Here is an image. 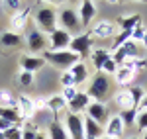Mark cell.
I'll list each match as a JSON object with an SVG mask.
<instances>
[{"label": "cell", "instance_id": "obj_1", "mask_svg": "<svg viewBox=\"0 0 147 139\" xmlns=\"http://www.w3.org/2000/svg\"><path fill=\"white\" fill-rule=\"evenodd\" d=\"M41 57L45 59V63L53 65L57 69H63V71H69L71 67H75L80 61V57L77 53H73L71 49H65V51H49L47 49Z\"/></svg>", "mask_w": 147, "mask_h": 139}, {"label": "cell", "instance_id": "obj_2", "mask_svg": "<svg viewBox=\"0 0 147 139\" xmlns=\"http://www.w3.org/2000/svg\"><path fill=\"white\" fill-rule=\"evenodd\" d=\"M86 94L90 96L92 102H100V104H104L106 98H108V94H110V79H108V75L96 73L94 79L90 81V86H88Z\"/></svg>", "mask_w": 147, "mask_h": 139}, {"label": "cell", "instance_id": "obj_3", "mask_svg": "<svg viewBox=\"0 0 147 139\" xmlns=\"http://www.w3.org/2000/svg\"><path fill=\"white\" fill-rule=\"evenodd\" d=\"M35 24L39 26V30L45 35H51L57 30V24H59L57 10L53 6H39L35 12Z\"/></svg>", "mask_w": 147, "mask_h": 139}, {"label": "cell", "instance_id": "obj_4", "mask_svg": "<svg viewBox=\"0 0 147 139\" xmlns=\"http://www.w3.org/2000/svg\"><path fill=\"white\" fill-rule=\"evenodd\" d=\"M59 24L63 26V30L69 32L73 35H80V18H79V12L73 10V8H61L59 10Z\"/></svg>", "mask_w": 147, "mask_h": 139}, {"label": "cell", "instance_id": "obj_5", "mask_svg": "<svg viewBox=\"0 0 147 139\" xmlns=\"http://www.w3.org/2000/svg\"><path fill=\"white\" fill-rule=\"evenodd\" d=\"M26 41H28V49L37 55V53H45L47 49L45 47L49 45V39H47V35L39 30V28H30L28 30V35H26Z\"/></svg>", "mask_w": 147, "mask_h": 139}, {"label": "cell", "instance_id": "obj_6", "mask_svg": "<svg viewBox=\"0 0 147 139\" xmlns=\"http://www.w3.org/2000/svg\"><path fill=\"white\" fill-rule=\"evenodd\" d=\"M65 129L71 139H84V120L79 114H65Z\"/></svg>", "mask_w": 147, "mask_h": 139}, {"label": "cell", "instance_id": "obj_7", "mask_svg": "<svg viewBox=\"0 0 147 139\" xmlns=\"http://www.w3.org/2000/svg\"><path fill=\"white\" fill-rule=\"evenodd\" d=\"M90 47H92L90 34H80V35H73V41H71L69 49L73 53H77L82 61L84 57H90Z\"/></svg>", "mask_w": 147, "mask_h": 139}, {"label": "cell", "instance_id": "obj_8", "mask_svg": "<svg viewBox=\"0 0 147 139\" xmlns=\"http://www.w3.org/2000/svg\"><path fill=\"white\" fill-rule=\"evenodd\" d=\"M47 39H49V51H65L73 41V35L63 28H57L51 35H47Z\"/></svg>", "mask_w": 147, "mask_h": 139}, {"label": "cell", "instance_id": "obj_9", "mask_svg": "<svg viewBox=\"0 0 147 139\" xmlns=\"http://www.w3.org/2000/svg\"><path fill=\"white\" fill-rule=\"evenodd\" d=\"M86 114H88L90 120H94L100 126L108 124V120H110L108 118V108H106V104H100V102H90V106L86 108Z\"/></svg>", "mask_w": 147, "mask_h": 139}, {"label": "cell", "instance_id": "obj_10", "mask_svg": "<svg viewBox=\"0 0 147 139\" xmlns=\"http://www.w3.org/2000/svg\"><path fill=\"white\" fill-rule=\"evenodd\" d=\"M30 14H32V8H24V10L16 12L10 18V26L14 34H20L24 30H28V22H30Z\"/></svg>", "mask_w": 147, "mask_h": 139}, {"label": "cell", "instance_id": "obj_11", "mask_svg": "<svg viewBox=\"0 0 147 139\" xmlns=\"http://www.w3.org/2000/svg\"><path fill=\"white\" fill-rule=\"evenodd\" d=\"M114 34H116V26H114L112 22H108V20L96 22L90 30V37H100V39H108V37H112Z\"/></svg>", "mask_w": 147, "mask_h": 139}, {"label": "cell", "instance_id": "obj_12", "mask_svg": "<svg viewBox=\"0 0 147 139\" xmlns=\"http://www.w3.org/2000/svg\"><path fill=\"white\" fill-rule=\"evenodd\" d=\"M45 65V59L37 57V55H22L20 57V67H22V71H26V73H32L34 75L35 71H39L41 67Z\"/></svg>", "mask_w": 147, "mask_h": 139}, {"label": "cell", "instance_id": "obj_13", "mask_svg": "<svg viewBox=\"0 0 147 139\" xmlns=\"http://www.w3.org/2000/svg\"><path fill=\"white\" fill-rule=\"evenodd\" d=\"M90 96L86 92H79L71 102H69V106H67V112H71V114H80V112H84L88 106H90Z\"/></svg>", "mask_w": 147, "mask_h": 139}, {"label": "cell", "instance_id": "obj_14", "mask_svg": "<svg viewBox=\"0 0 147 139\" xmlns=\"http://www.w3.org/2000/svg\"><path fill=\"white\" fill-rule=\"evenodd\" d=\"M124 122H122V118L120 116H112L108 120V124H106V128H104V135H108V137H116L120 139L124 135Z\"/></svg>", "mask_w": 147, "mask_h": 139}, {"label": "cell", "instance_id": "obj_15", "mask_svg": "<svg viewBox=\"0 0 147 139\" xmlns=\"http://www.w3.org/2000/svg\"><path fill=\"white\" fill-rule=\"evenodd\" d=\"M94 16H96V6H94V2H90V0L80 2V6H79L80 26H82V28L90 26V22H92V18H94Z\"/></svg>", "mask_w": 147, "mask_h": 139}, {"label": "cell", "instance_id": "obj_16", "mask_svg": "<svg viewBox=\"0 0 147 139\" xmlns=\"http://www.w3.org/2000/svg\"><path fill=\"white\" fill-rule=\"evenodd\" d=\"M18 112L22 116V122L24 120H32V116L35 114V106H34V100L28 98V96H18Z\"/></svg>", "mask_w": 147, "mask_h": 139}, {"label": "cell", "instance_id": "obj_17", "mask_svg": "<svg viewBox=\"0 0 147 139\" xmlns=\"http://www.w3.org/2000/svg\"><path fill=\"white\" fill-rule=\"evenodd\" d=\"M110 57H112V55H110L106 49H100V47H98V49L90 51V57H88V59H90V63H92V67H94V71L102 73V67L106 65V61H108Z\"/></svg>", "mask_w": 147, "mask_h": 139}, {"label": "cell", "instance_id": "obj_18", "mask_svg": "<svg viewBox=\"0 0 147 139\" xmlns=\"http://www.w3.org/2000/svg\"><path fill=\"white\" fill-rule=\"evenodd\" d=\"M104 135V126L96 124L90 118H84V137L86 139H100Z\"/></svg>", "mask_w": 147, "mask_h": 139}, {"label": "cell", "instance_id": "obj_19", "mask_svg": "<svg viewBox=\"0 0 147 139\" xmlns=\"http://www.w3.org/2000/svg\"><path fill=\"white\" fill-rule=\"evenodd\" d=\"M118 26H120V32H134L136 28L141 26V16H139V14L124 16V18L118 20Z\"/></svg>", "mask_w": 147, "mask_h": 139}, {"label": "cell", "instance_id": "obj_20", "mask_svg": "<svg viewBox=\"0 0 147 139\" xmlns=\"http://www.w3.org/2000/svg\"><path fill=\"white\" fill-rule=\"evenodd\" d=\"M69 73L73 75V79H75V84H77V86L82 84V82L88 79V67H86V63H84V61H79L75 67H71V69H69Z\"/></svg>", "mask_w": 147, "mask_h": 139}, {"label": "cell", "instance_id": "obj_21", "mask_svg": "<svg viewBox=\"0 0 147 139\" xmlns=\"http://www.w3.org/2000/svg\"><path fill=\"white\" fill-rule=\"evenodd\" d=\"M136 75H137V73L125 69V67H118L116 75H114V79H116V84H118V86H127V84H131V82H134Z\"/></svg>", "mask_w": 147, "mask_h": 139}, {"label": "cell", "instance_id": "obj_22", "mask_svg": "<svg viewBox=\"0 0 147 139\" xmlns=\"http://www.w3.org/2000/svg\"><path fill=\"white\" fill-rule=\"evenodd\" d=\"M47 135H49V139H71L69 133H67V129L63 128V124H61L59 120H53V122L49 124Z\"/></svg>", "mask_w": 147, "mask_h": 139}, {"label": "cell", "instance_id": "obj_23", "mask_svg": "<svg viewBox=\"0 0 147 139\" xmlns=\"http://www.w3.org/2000/svg\"><path fill=\"white\" fill-rule=\"evenodd\" d=\"M0 45L2 47H18L22 45V35L14 32H4L0 34Z\"/></svg>", "mask_w": 147, "mask_h": 139}, {"label": "cell", "instance_id": "obj_24", "mask_svg": "<svg viewBox=\"0 0 147 139\" xmlns=\"http://www.w3.org/2000/svg\"><path fill=\"white\" fill-rule=\"evenodd\" d=\"M114 104L120 106L122 110H127V108H136L134 106V102H131V96H129V92L127 90H118V92L114 94Z\"/></svg>", "mask_w": 147, "mask_h": 139}, {"label": "cell", "instance_id": "obj_25", "mask_svg": "<svg viewBox=\"0 0 147 139\" xmlns=\"http://www.w3.org/2000/svg\"><path fill=\"white\" fill-rule=\"evenodd\" d=\"M67 100L63 96H51L47 98V110H51L53 114H59V112H67Z\"/></svg>", "mask_w": 147, "mask_h": 139}, {"label": "cell", "instance_id": "obj_26", "mask_svg": "<svg viewBox=\"0 0 147 139\" xmlns=\"http://www.w3.org/2000/svg\"><path fill=\"white\" fill-rule=\"evenodd\" d=\"M0 118L6 120V122H10L12 126H18L22 122V116H20L18 108H0Z\"/></svg>", "mask_w": 147, "mask_h": 139}, {"label": "cell", "instance_id": "obj_27", "mask_svg": "<svg viewBox=\"0 0 147 139\" xmlns=\"http://www.w3.org/2000/svg\"><path fill=\"white\" fill-rule=\"evenodd\" d=\"M0 108H18V98L6 88L0 90Z\"/></svg>", "mask_w": 147, "mask_h": 139}, {"label": "cell", "instance_id": "obj_28", "mask_svg": "<svg viewBox=\"0 0 147 139\" xmlns=\"http://www.w3.org/2000/svg\"><path fill=\"white\" fill-rule=\"evenodd\" d=\"M118 116L122 118L124 126H134L137 120V108H127V110H122Z\"/></svg>", "mask_w": 147, "mask_h": 139}, {"label": "cell", "instance_id": "obj_29", "mask_svg": "<svg viewBox=\"0 0 147 139\" xmlns=\"http://www.w3.org/2000/svg\"><path fill=\"white\" fill-rule=\"evenodd\" d=\"M122 51L125 53V57L127 59H136V57H139V49H137V43L134 41V39H127L124 45L120 47Z\"/></svg>", "mask_w": 147, "mask_h": 139}, {"label": "cell", "instance_id": "obj_30", "mask_svg": "<svg viewBox=\"0 0 147 139\" xmlns=\"http://www.w3.org/2000/svg\"><path fill=\"white\" fill-rule=\"evenodd\" d=\"M127 92H129V96H131V102H134V106H139L141 104V100H143V96H145V90H143V86H131V88H127Z\"/></svg>", "mask_w": 147, "mask_h": 139}, {"label": "cell", "instance_id": "obj_31", "mask_svg": "<svg viewBox=\"0 0 147 139\" xmlns=\"http://www.w3.org/2000/svg\"><path fill=\"white\" fill-rule=\"evenodd\" d=\"M136 126L139 131H147V112H137Z\"/></svg>", "mask_w": 147, "mask_h": 139}, {"label": "cell", "instance_id": "obj_32", "mask_svg": "<svg viewBox=\"0 0 147 139\" xmlns=\"http://www.w3.org/2000/svg\"><path fill=\"white\" fill-rule=\"evenodd\" d=\"M4 137L6 139H22V129L18 128V126H12L10 129L4 131Z\"/></svg>", "mask_w": 147, "mask_h": 139}, {"label": "cell", "instance_id": "obj_33", "mask_svg": "<svg viewBox=\"0 0 147 139\" xmlns=\"http://www.w3.org/2000/svg\"><path fill=\"white\" fill-rule=\"evenodd\" d=\"M18 82H20L22 86H30V84L34 82V75H32V73L22 71V73H20V77H18Z\"/></svg>", "mask_w": 147, "mask_h": 139}, {"label": "cell", "instance_id": "obj_34", "mask_svg": "<svg viewBox=\"0 0 147 139\" xmlns=\"http://www.w3.org/2000/svg\"><path fill=\"white\" fill-rule=\"evenodd\" d=\"M61 84H63V88H71V86H77V84H75V79H73V75H71L69 71L61 75Z\"/></svg>", "mask_w": 147, "mask_h": 139}, {"label": "cell", "instance_id": "obj_35", "mask_svg": "<svg viewBox=\"0 0 147 139\" xmlns=\"http://www.w3.org/2000/svg\"><path fill=\"white\" fill-rule=\"evenodd\" d=\"M116 71H118V65H116L114 59L110 57L108 61H106V65L102 67V73H104V75H116Z\"/></svg>", "mask_w": 147, "mask_h": 139}, {"label": "cell", "instance_id": "obj_36", "mask_svg": "<svg viewBox=\"0 0 147 139\" xmlns=\"http://www.w3.org/2000/svg\"><path fill=\"white\" fill-rule=\"evenodd\" d=\"M79 92H80V90L77 88V86H71V88H63V94H61V96L67 100V104H69V102H71V100H73Z\"/></svg>", "mask_w": 147, "mask_h": 139}, {"label": "cell", "instance_id": "obj_37", "mask_svg": "<svg viewBox=\"0 0 147 139\" xmlns=\"http://www.w3.org/2000/svg\"><path fill=\"white\" fill-rule=\"evenodd\" d=\"M145 28H143V26H139V28H136V30H134V32H131V39H134V41H141V39H143V35H145Z\"/></svg>", "mask_w": 147, "mask_h": 139}, {"label": "cell", "instance_id": "obj_38", "mask_svg": "<svg viewBox=\"0 0 147 139\" xmlns=\"http://www.w3.org/2000/svg\"><path fill=\"white\" fill-rule=\"evenodd\" d=\"M34 106L35 112H43V110H47V100L45 98H34Z\"/></svg>", "mask_w": 147, "mask_h": 139}, {"label": "cell", "instance_id": "obj_39", "mask_svg": "<svg viewBox=\"0 0 147 139\" xmlns=\"http://www.w3.org/2000/svg\"><path fill=\"white\" fill-rule=\"evenodd\" d=\"M4 6L6 8H10V10H24V6H22V2H18V0H6L4 2Z\"/></svg>", "mask_w": 147, "mask_h": 139}, {"label": "cell", "instance_id": "obj_40", "mask_svg": "<svg viewBox=\"0 0 147 139\" xmlns=\"http://www.w3.org/2000/svg\"><path fill=\"white\" fill-rule=\"evenodd\" d=\"M35 135H37V131L32 129V128L22 129V139H35Z\"/></svg>", "mask_w": 147, "mask_h": 139}, {"label": "cell", "instance_id": "obj_41", "mask_svg": "<svg viewBox=\"0 0 147 139\" xmlns=\"http://www.w3.org/2000/svg\"><path fill=\"white\" fill-rule=\"evenodd\" d=\"M10 128H12V124H10V122H6V120H2V118H0V131L4 133L6 129H10Z\"/></svg>", "mask_w": 147, "mask_h": 139}, {"label": "cell", "instance_id": "obj_42", "mask_svg": "<svg viewBox=\"0 0 147 139\" xmlns=\"http://www.w3.org/2000/svg\"><path fill=\"white\" fill-rule=\"evenodd\" d=\"M137 112H147V94L143 96V100H141V104L137 106Z\"/></svg>", "mask_w": 147, "mask_h": 139}, {"label": "cell", "instance_id": "obj_43", "mask_svg": "<svg viewBox=\"0 0 147 139\" xmlns=\"http://www.w3.org/2000/svg\"><path fill=\"white\" fill-rule=\"evenodd\" d=\"M35 139H49V135H47V133H43V131H37Z\"/></svg>", "mask_w": 147, "mask_h": 139}, {"label": "cell", "instance_id": "obj_44", "mask_svg": "<svg viewBox=\"0 0 147 139\" xmlns=\"http://www.w3.org/2000/svg\"><path fill=\"white\" fill-rule=\"evenodd\" d=\"M141 43H143V45L147 47V32H145V35H143V39H141Z\"/></svg>", "mask_w": 147, "mask_h": 139}, {"label": "cell", "instance_id": "obj_45", "mask_svg": "<svg viewBox=\"0 0 147 139\" xmlns=\"http://www.w3.org/2000/svg\"><path fill=\"white\" fill-rule=\"evenodd\" d=\"M100 139H116V137H108V135H102Z\"/></svg>", "mask_w": 147, "mask_h": 139}, {"label": "cell", "instance_id": "obj_46", "mask_svg": "<svg viewBox=\"0 0 147 139\" xmlns=\"http://www.w3.org/2000/svg\"><path fill=\"white\" fill-rule=\"evenodd\" d=\"M0 139H6V137H4V133H2V131H0Z\"/></svg>", "mask_w": 147, "mask_h": 139}, {"label": "cell", "instance_id": "obj_47", "mask_svg": "<svg viewBox=\"0 0 147 139\" xmlns=\"http://www.w3.org/2000/svg\"><path fill=\"white\" fill-rule=\"evenodd\" d=\"M141 139H147V131H145V135H143V137H141Z\"/></svg>", "mask_w": 147, "mask_h": 139}]
</instances>
